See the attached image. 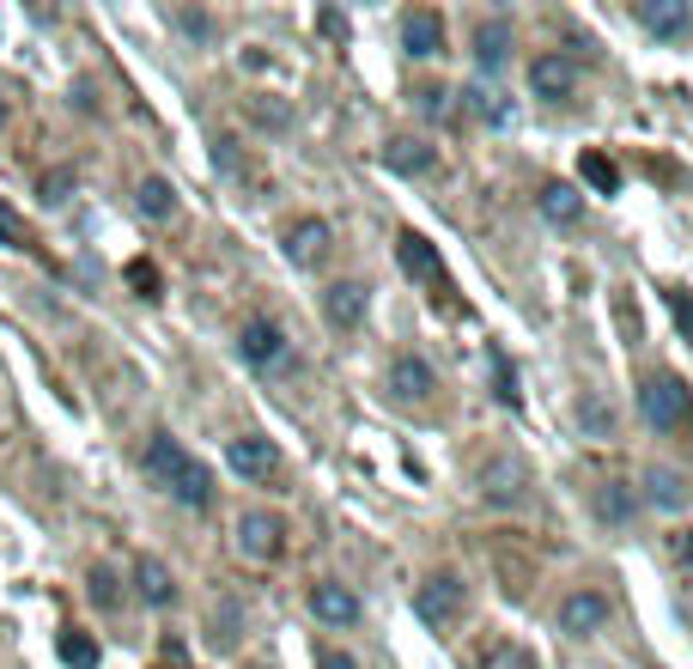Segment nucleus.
Listing matches in <instances>:
<instances>
[{"label": "nucleus", "instance_id": "f257e3e1", "mask_svg": "<svg viewBox=\"0 0 693 669\" xmlns=\"http://www.w3.org/2000/svg\"><path fill=\"white\" fill-rule=\"evenodd\" d=\"M146 475H153L158 487H165L177 505H213V469L201 457H189L183 445L170 433H158V438H146Z\"/></svg>", "mask_w": 693, "mask_h": 669}, {"label": "nucleus", "instance_id": "f03ea898", "mask_svg": "<svg viewBox=\"0 0 693 669\" xmlns=\"http://www.w3.org/2000/svg\"><path fill=\"white\" fill-rule=\"evenodd\" d=\"M639 421L651 426V433H681V426H693V390L675 371H651V378L639 383Z\"/></svg>", "mask_w": 693, "mask_h": 669}, {"label": "nucleus", "instance_id": "7ed1b4c3", "mask_svg": "<svg viewBox=\"0 0 693 669\" xmlns=\"http://www.w3.org/2000/svg\"><path fill=\"white\" fill-rule=\"evenodd\" d=\"M414 615L426 621V627H457L462 621V578L432 572L426 584H414Z\"/></svg>", "mask_w": 693, "mask_h": 669}, {"label": "nucleus", "instance_id": "20e7f679", "mask_svg": "<svg viewBox=\"0 0 693 669\" xmlns=\"http://www.w3.org/2000/svg\"><path fill=\"white\" fill-rule=\"evenodd\" d=\"M280 548H287V524H280L275 512H244L237 517V554H244L249 566H268Z\"/></svg>", "mask_w": 693, "mask_h": 669}, {"label": "nucleus", "instance_id": "39448f33", "mask_svg": "<svg viewBox=\"0 0 693 669\" xmlns=\"http://www.w3.org/2000/svg\"><path fill=\"white\" fill-rule=\"evenodd\" d=\"M395 263H402V275L420 280V287H438V292L450 287L445 280V256H438V244H432L426 232H402L395 237Z\"/></svg>", "mask_w": 693, "mask_h": 669}, {"label": "nucleus", "instance_id": "423d86ee", "mask_svg": "<svg viewBox=\"0 0 693 669\" xmlns=\"http://www.w3.org/2000/svg\"><path fill=\"white\" fill-rule=\"evenodd\" d=\"M237 354L249 359L256 371H292V347H287V335H280L275 323H244V335H237Z\"/></svg>", "mask_w": 693, "mask_h": 669}, {"label": "nucleus", "instance_id": "0eeeda50", "mask_svg": "<svg viewBox=\"0 0 693 669\" xmlns=\"http://www.w3.org/2000/svg\"><path fill=\"white\" fill-rule=\"evenodd\" d=\"M554 627L566 633V639H590V633L608 627V596L602 591H572L560 603V615H554Z\"/></svg>", "mask_w": 693, "mask_h": 669}, {"label": "nucleus", "instance_id": "6e6552de", "mask_svg": "<svg viewBox=\"0 0 693 669\" xmlns=\"http://www.w3.org/2000/svg\"><path fill=\"white\" fill-rule=\"evenodd\" d=\"M390 390H395V402H432V395H438V371L420 354H395L390 359Z\"/></svg>", "mask_w": 693, "mask_h": 669}, {"label": "nucleus", "instance_id": "1a4fd4ad", "mask_svg": "<svg viewBox=\"0 0 693 669\" xmlns=\"http://www.w3.org/2000/svg\"><path fill=\"white\" fill-rule=\"evenodd\" d=\"M225 462H232L244 481H275L280 475V450L268 445V438H232V445H225Z\"/></svg>", "mask_w": 693, "mask_h": 669}, {"label": "nucleus", "instance_id": "9d476101", "mask_svg": "<svg viewBox=\"0 0 693 669\" xmlns=\"http://www.w3.org/2000/svg\"><path fill=\"white\" fill-rule=\"evenodd\" d=\"M402 43H407V55H420V62L445 55V19L432 13V7H414V13L402 19Z\"/></svg>", "mask_w": 693, "mask_h": 669}, {"label": "nucleus", "instance_id": "9b49d317", "mask_svg": "<svg viewBox=\"0 0 693 669\" xmlns=\"http://www.w3.org/2000/svg\"><path fill=\"white\" fill-rule=\"evenodd\" d=\"M529 86H536V98L560 104V98H572V86H578V67L566 62V55H536V62H529Z\"/></svg>", "mask_w": 693, "mask_h": 669}, {"label": "nucleus", "instance_id": "f8f14e48", "mask_svg": "<svg viewBox=\"0 0 693 669\" xmlns=\"http://www.w3.org/2000/svg\"><path fill=\"white\" fill-rule=\"evenodd\" d=\"M323 256H328V225H323V220L287 225V263H292V268H316Z\"/></svg>", "mask_w": 693, "mask_h": 669}, {"label": "nucleus", "instance_id": "ddd939ff", "mask_svg": "<svg viewBox=\"0 0 693 669\" xmlns=\"http://www.w3.org/2000/svg\"><path fill=\"white\" fill-rule=\"evenodd\" d=\"M134 591H141V603L170 609V603H177V578H170V566H165V560L141 554V560H134Z\"/></svg>", "mask_w": 693, "mask_h": 669}, {"label": "nucleus", "instance_id": "4468645a", "mask_svg": "<svg viewBox=\"0 0 693 669\" xmlns=\"http://www.w3.org/2000/svg\"><path fill=\"white\" fill-rule=\"evenodd\" d=\"M311 615L328 627H354L359 621V596L347 584H311Z\"/></svg>", "mask_w": 693, "mask_h": 669}, {"label": "nucleus", "instance_id": "2eb2a0df", "mask_svg": "<svg viewBox=\"0 0 693 669\" xmlns=\"http://www.w3.org/2000/svg\"><path fill=\"white\" fill-rule=\"evenodd\" d=\"M323 311L335 328H359L366 323V287H359V280H335V287L323 292Z\"/></svg>", "mask_w": 693, "mask_h": 669}, {"label": "nucleus", "instance_id": "dca6fc26", "mask_svg": "<svg viewBox=\"0 0 693 669\" xmlns=\"http://www.w3.org/2000/svg\"><path fill=\"white\" fill-rule=\"evenodd\" d=\"M639 25L651 31V37H688L693 13L681 7V0H645V7H639Z\"/></svg>", "mask_w": 693, "mask_h": 669}, {"label": "nucleus", "instance_id": "f3484780", "mask_svg": "<svg viewBox=\"0 0 693 669\" xmlns=\"http://www.w3.org/2000/svg\"><path fill=\"white\" fill-rule=\"evenodd\" d=\"M474 62H481L487 74H499V67L511 62V19H487V25L474 31Z\"/></svg>", "mask_w": 693, "mask_h": 669}, {"label": "nucleus", "instance_id": "a211bd4d", "mask_svg": "<svg viewBox=\"0 0 693 669\" xmlns=\"http://www.w3.org/2000/svg\"><path fill=\"white\" fill-rule=\"evenodd\" d=\"M432 158H438V153H432L426 141H390V146H383V165H390L395 177H426Z\"/></svg>", "mask_w": 693, "mask_h": 669}, {"label": "nucleus", "instance_id": "6ab92c4d", "mask_svg": "<svg viewBox=\"0 0 693 669\" xmlns=\"http://www.w3.org/2000/svg\"><path fill=\"white\" fill-rule=\"evenodd\" d=\"M481 493H487V505H517L524 499V469L517 462H493L481 475Z\"/></svg>", "mask_w": 693, "mask_h": 669}, {"label": "nucleus", "instance_id": "aec40b11", "mask_svg": "<svg viewBox=\"0 0 693 669\" xmlns=\"http://www.w3.org/2000/svg\"><path fill=\"white\" fill-rule=\"evenodd\" d=\"M134 208H141V220H153V225H165L170 213H177V189L165 183V177H146L141 189H134Z\"/></svg>", "mask_w": 693, "mask_h": 669}, {"label": "nucleus", "instance_id": "412c9836", "mask_svg": "<svg viewBox=\"0 0 693 669\" xmlns=\"http://www.w3.org/2000/svg\"><path fill=\"white\" fill-rule=\"evenodd\" d=\"M645 499H651L657 512H681V505H688V481H681L675 469H651L645 475Z\"/></svg>", "mask_w": 693, "mask_h": 669}, {"label": "nucleus", "instance_id": "4be33fe9", "mask_svg": "<svg viewBox=\"0 0 693 669\" xmlns=\"http://www.w3.org/2000/svg\"><path fill=\"white\" fill-rule=\"evenodd\" d=\"M474 669H536V657H529L517 639H493V645L474 651Z\"/></svg>", "mask_w": 693, "mask_h": 669}, {"label": "nucleus", "instance_id": "5701e85b", "mask_svg": "<svg viewBox=\"0 0 693 669\" xmlns=\"http://www.w3.org/2000/svg\"><path fill=\"white\" fill-rule=\"evenodd\" d=\"M541 213H548L554 225H578V213H584V196H578L572 183H548V189H541Z\"/></svg>", "mask_w": 693, "mask_h": 669}, {"label": "nucleus", "instance_id": "b1692460", "mask_svg": "<svg viewBox=\"0 0 693 669\" xmlns=\"http://www.w3.org/2000/svg\"><path fill=\"white\" fill-rule=\"evenodd\" d=\"M578 177H584L596 196H615V189H621V165L608 153H584V158H578Z\"/></svg>", "mask_w": 693, "mask_h": 669}, {"label": "nucleus", "instance_id": "393cba45", "mask_svg": "<svg viewBox=\"0 0 693 669\" xmlns=\"http://www.w3.org/2000/svg\"><path fill=\"white\" fill-rule=\"evenodd\" d=\"M462 104H469L481 122H493V129H511V104L493 92V86H469V92H462Z\"/></svg>", "mask_w": 693, "mask_h": 669}, {"label": "nucleus", "instance_id": "a878e982", "mask_svg": "<svg viewBox=\"0 0 693 669\" xmlns=\"http://www.w3.org/2000/svg\"><path fill=\"white\" fill-rule=\"evenodd\" d=\"M237 627H244V609H237L232 596H225V603L213 609V633H208V639H213V651H232V645L244 639V633H237Z\"/></svg>", "mask_w": 693, "mask_h": 669}, {"label": "nucleus", "instance_id": "bb28decb", "mask_svg": "<svg viewBox=\"0 0 693 669\" xmlns=\"http://www.w3.org/2000/svg\"><path fill=\"white\" fill-rule=\"evenodd\" d=\"M596 512L608 517V524H633V512H639V499H633L621 481H608V487L596 493Z\"/></svg>", "mask_w": 693, "mask_h": 669}, {"label": "nucleus", "instance_id": "cd10ccee", "mask_svg": "<svg viewBox=\"0 0 693 669\" xmlns=\"http://www.w3.org/2000/svg\"><path fill=\"white\" fill-rule=\"evenodd\" d=\"M62 664L67 669H98V639L92 633H62Z\"/></svg>", "mask_w": 693, "mask_h": 669}, {"label": "nucleus", "instance_id": "c85d7f7f", "mask_svg": "<svg viewBox=\"0 0 693 669\" xmlns=\"http://www.w3.org/2000/svg\"><path fill=\"white\" fill-rule=\"evenodd\" d=\"M86 596H92L98 609H116V572H110V566H92V572H86Z\"/></svg>", "mask_w": 693, "mask_h": 669}, {"label": "nucleus", "instance_id": "c756f323", "mask_svg": "<svg viewBox=\"0 0 693 669\" xmlns=\"http://www.w3.org/2000/svg\"><path fill=\"white\" fill-rule=\"evenodd\" d=\"M67 196H74V171H43V183H37V201H43V208H62Z\"/></svg>", "mask_w": 693, "mask_h": 669}, {"label": "nucleus", "instance_id": "7c9ffc66", "mask_svg": "<svg viewBox=\"0 0 693 669\" xmlns=\"http://www.w3.org/2000/svg\"><path fill=\"white\" fill-rule=\"evenodd\" d=\"M0 244H13V249H37L31 244V232H25V220H19L7 201H0Z\"/></svg>", "mask_w": 693, "mask_h": 669}, {"label": "nucleus", "instance_id": "2f4dec72", "mask_svg": "<svg viewBox=\"0 0 693 669\" xmlns=\"http://www.w3.org/2000/svg\"><path fill=\"white\" fill-rule=\"evenodd\" d=\"M128 287L141 292V299H158V268L153 263H128Z\"/></svg>", "mask_w": 693, "mask_h": 669}, {"label": "nucleus", "instance_id": "473e14b6", "mask_svg": "<svg viewBox=\"0 0 693 669\" xmlns=\"http://www.w3.org/2000/svg\"><path fill=\"white\" fill-rule=\"evenodd\" d=\"M249 116L262 122V129H287V104H268V98H249Z\"/></svg>", "mask_w": 693, "mask_h": 669}, {"label": "nucleus", "instance_id": "72a5a7b5", "mask_svg": "<svg viewBox=\"0 0 693 669\" xmlns=\"http://www.w3.org/2000/svg\"><path fill=\"white\" fill-rule=\"evenodd\" d=\"M420 110H426V116H450V92H445V86H420Z\"/></svg>", "mask_w": 693, "mask_h": 669}, {"label": "nucleus", "instance_id": "f704fd0d", "mask_svg": "<svg viewBox=\"0 0 693 669\" xmlns=\"http://www.w3.org/2000/svg\"><path fill=\"white\" fill-rule=\"evenodd\" d=\"M669 311H675V323H681V335H688V342H693V292H669Z\"/></svg>", "mask_w": 693, "mask_h": 669}, {"label": "nucleus", "instance_id": "c9c22d12", "mask_svg": "<svg viewBox=\"0 0 693 669\" xmlns=\"http://www.w3.org/2000/svg\"><path fill=\"white\" fill-rule=\"evenodd\" d=\"M493 371H499V402H511V408H517V378H511V366H505V354H493Z\"/></svg>", "mask_w": 693, "mask_h": 669}, {"label": "nucleus", "instance_id": "e433bc0d", "mask_svg": "<svg viewBox=\"0 0 693 669\" xmlns=\"http://www.w3.org/2000/svg\"><path fill=\"white\" fill-rule=\"evenodd\" d=\"M584 426L590 433H615V414H602L596 402H584Z\"/></svg>", "mask_w": 693, "mask_h": 669}, {"label": "nucleus", "instance_id": "4c0bfd02", "mask_svg": "<svg viewBox=\"0 0 693 669\" xmlns=\"http://www.w3.org/2000/svg\"><path fill=\"white\" fill-rule=\"evenodd\" d=\"M669 548H675V560L693 566V529H675V536H669Z\"/></svg>", "mask_w": 693, "mask_h": 669}, {"label": "nucleus", "instance_id": "58836bf2", "mask_svg": "<svg viewBox=\"0 0 693 669\" xmlns=\"http://www.w3.org/2000/svg\"><path fill=\"white\" fill-rule=\"evenodd\" d=\"M316 669H359L347 651H316Z\"/></svg>", "mask_w": 693, "mask_h": 669}, {"label": "nucleus", "instance_id": "ea45409f", "mask_svg": "<svg viewBox=\"0 0 693 669\" xmlns=\"http://www.w3.org/2000/svg\"><path fill=\"white\" fill-rule=\"evenodd\" d=\"M0 129H7V98H0Z\"/></svg>", "mask_w": 693, "mask_h": 669}, {"label": "nucleus", "instance_id": "a19ab883", "mask_svg": "<svg viewBox=\"0 0 693 669\" xmlns=\"http://www.w3.org/2000/svg\"><path fill=\"white\" fill-rule=\"evenodd\" d=\"M158 669H189V664H158Z\"/></svg>", "mask_w": 693, "mask_h": 669}]
</instances>
